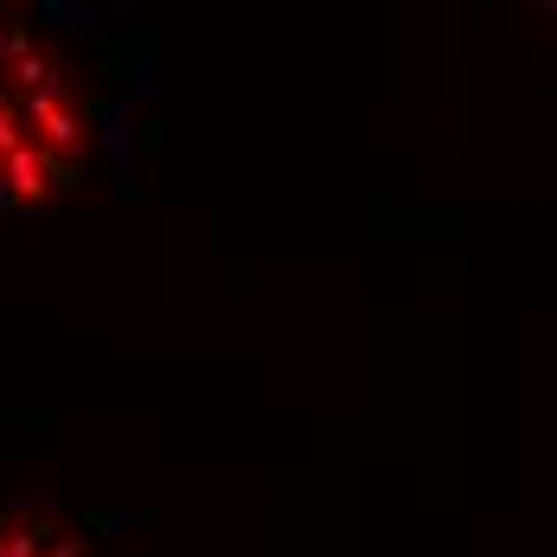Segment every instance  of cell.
I'll list each match as a JSON object with an SVG mask.
<instances>
[{
  "label": "cell",
  "instance_id": "cell-1",
  "mask_svg": "<svg viewBox=\"0 0 557 557\" xmlns=\"http://www.w3.org/2000/svg\"><path fill=\"white\" fill-rule=\"evenodd\" d=\"M90 97L20 13H0V212H39L90 168Z\"/></svg>",
  "mask_w": 557,
  "mask_h": 557
},
{
  "label": "cell",
  "instance_id": "cell-2",
  "mask_svg": "<svg viewBox=\"0 0 557 557\" xmlns=\"http://www.w3.org/2000/svg\"><path fill=\"white\" fill-rule=\"evenodd\" d=\"M0 557H97L71 525L26 506H0Z\"/></svg>",
  "mask_w": 557,
  "mask_h": 557
}]
</instances>
